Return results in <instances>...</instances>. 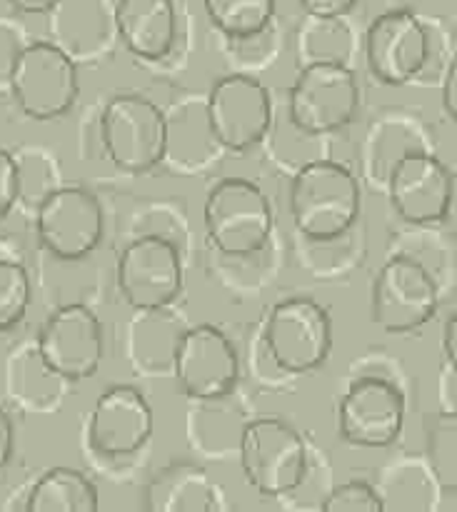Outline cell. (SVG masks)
<instances>
[{
  "label": "cell",
  "mask_w": 457,
  "mask_h": 512,
  "mask_svg": "<svg viewBox=\"0 0 457 512\" xmlns=\"http://www.w3.org/2000/svg\"><path fill=\"white\" fill-rule=\"evenodd\" d=\"M363 210V183L348 165L318 158L293 173L290 218L300 235L318 243L348 233Z\"/></svg>",
  "instance_id": "1"
},
{
  "label": "cell",
  "mask_w": 457,
  "mask_h": 512,
  "mask_svg": "<svg viewBox=\"0 0 457 512\" xmlns=\"http://www.w3.org/2000/svg\"><path fill=\"white\" fill-rule=\"evenodd\" d=\"M243 478L260 498H285L308 478V448L298 430L280 418H258L238 435Z\"/></svg>",
  "instance_id": "2"
},
{
  "label": "cell",
  "mask_w": 457,
  "mask_h": 512,
  "mask_svg": "<svg viewBox=\"0 0 457 512\" xmlns=\"http://www.w3.org/2000/svg\"><path fill=\"white\" fill-rule=\"evenodd\" d=\"M203 220L208 243L228 258L260 253L273 233L268 195L248 178L218 180L205 198Z\"/></svg>",
  "instance_id": "3"
},
{
  "label": "cell",
  "mask_w": 457,
  "mask_h": 512,
  "mask_svg": "<svg viewBox=\"0 0 457 512\" xmlns=\"http://www.w3.org/2000/svg\"><path fill=\"white\" fill-rule=\"evenodd\" d=\"M105 158L123 173H150L165 158V110L140 93H118L98 115Z\"/></svg>",
  "instance_id": "4"
},
{
  "label": "cell",
  "mask_w": 457,
  "mask_h": 512,
  "mask_svg": "<svg viewBox=\"0 0 457 512\" xmlns=\"http://www.w3.org/2000/svg\"><path fill=\"white\" fill-rule=\"evenodd\" d=\"M80 93L78 63L50 40H28L10 73L8 95L25 118H63Z\"/></svg>",
  "instance_id": "5"
},
{
  "label": "cell",
  "mask_w": 457,
  "mask_h": 512,
  "mask_svg": "<svg viewBox=\"0 0 457 512\" xmlns=\"http://www.w3.org/2000/svg\"><path fill=\"white\" fill-rule=\"evenodd\" d=\"M263 345L273 363L290 375L318 370L333 350V320L310 298H288L270 310Z\"/></svg>",
  "instance_id": "6"
},
{
  "label": "cell",
  "mask_w": 457,
  "mask_h": 512,
  "mask_svg": "<svg viewBox=\"0 0 457 512\" xmlns=\"http://www.w3.org/2000/svg\"><path fill=\"white\" fill-rule=\"evenodd\" d=\"M358 108L360 85L350 65H305L288 90V118L305 133L323 138L353 123Z\"/></svg>",
  "instance_id": "7"
},
{
  "label": "cell",
  "mask_w": 457,
  "mask_h": 512,
  "mask_svg": "<svg viewBox=\"0 0 457 512\" xmlns=\"http://www.w3.org/2000/svg\"><path fill=\"white\" fill-rule=\"evenodd\" d=\"M440 308V285L420 260L393 255L373 283V323L390 335L425 328Z\"/></svg>",
  "instance_id": "8"
},
{
  "label": "cell",
  "mask_w": 457,
  "mask_h": 512,
  "mask_svg": "<svg viewBox=\"0 0 457 512\" xmlns=\"http://www.w3.org/2000/svg\"><path fill=\"white\" fill-rule=\"evenodd\" d=\"M120 298L133 310L170 308L183 293V258L165 235L145 233L125 245L115 265Z\"/></svg>",
  "instance_id": "9"
},
{
  "label": "cell",
  "mask_w": 457,
  "mask_h": 512,
  "mask_svg": "<svg viewBox=\"0 0 457 512\" xmlns=\"http://www.w3.org/2000/svg\"><path fill=\"white\" fill-rule=\"evenodd\" d=\"M215 138L230 153H248L265 143L273 125V98L268 85L253 73H230L213 83L205 95Z\"/></svg>",
  "instance_id": "10"
},
{
  "label": "cell",
  "mask_w": 457,
  "mask_h": 512,
  "mask_svg": "<svg viewBox=\"0 0 457 512\" xmlns=\"http://www.w3.org/2000/svg\"><path fill=\"white\" fill-rule=\"evenodd\" d=\"M33 218L40 245L58 260L73 263L88 258L103 240V205L83 185H60Z\"/></svg>",
  "instance_id": "11"
},
{
  "label": "cell",
  "mask_w": 457,
  "mask_h": 512,
  "mask_svg": "<svg viewBox=\"0 0 457 512\" xmlns=\"http://www.w3.org/2000/svg\"><path fill=\"white\" fill-rule=\"evenodd\" d=\"M170 370L183 395L198 403H215L233 393L240 358L233 340L220 328L205 323L180 333Z\"/></svg>",
  "instance_id": "12"
},
{
  "label": "cell",
  "mask_w": 457,
  "mask_h": 512,
  "mask_svg": "<svg viewBox=\"0 0 457 512\" xmlns=\"http://www.w3.org/2000/svg\"><path fill=\"white\" fill-rule=\"evenodd\" d=\"M430 28L408 8L380 13L365 30V63L385 85H408L425 73Z\"/></svg>",
  "instance_id": "13"
},
{
  "label": "cell",
  "mask_w": 457,
  "mask_h": 512,
  "mask_svg": "<svg viewBox=\"0 0 457 512\" xmlns=\"http://www.w3.org/2000/svg\"><path fill=\"white\" fill-rule=\"evenodd\" d=\"M403 428V390L380 375L355 380L338 405V433L353 448L385 450L398 443Z\"/></svg>",
  "instance_id": "14"
},
{
  "label": "cell",
  "mask_w": 457,
  "mask_h": 512,
  "mask_svg": "<svg viewBox=\"0 0 457 512\" xmlns=\"http://www.w3.org/2000/svg\"><path fill=\"white\" fill-rule=\"evenodd\" d=\"M390 205L413 225H433L448 218L455 198V175L430 148L400 158L385 180Z\"/></svg>",
  "instance_id": "15"
},
{
  "label": "cell",
  "mask_w": 457,
  "mask_h": 512,
  "mask_svg": "<svg viewBox=\"0 0 457 512\" xmlns=\"http://www.w3.org/2000/svg\"><path fill=\"white\" fill-rule=\"evenodd\" d=\"M35 345L60 378L78 383L93 378L103 363V325L88 305H63L45 320Z\"/></svg>",
  "instance_id": "16"
},
{
  "label": "cell",
  "mask_w": 457,
  "mask_h": 512,
  "mask_svg": "<svg viewBox=\"0 0 457 512\" xmlns=\"http://www.w3.org/2000/svg\"><path fill=\"white\" fill-rule=\"evenodd\" d=\"M155 418L148 398L133 385H113L93 403L88 445L103 458H130L153 438Z\"/></svg>",
  "instance_id": "17"
},
{
  "label": "cell",
  "mask_w": 457,
  "mask_h": 512,
  "mask_svg": "<svg viewBox=\"0 0 457 512\" xmlns=\"http://www.w3.org/2000/svg\"><path fill=\"white\" fill-rule=\"evenodd\" d=\"M48 40L80 65L110 58L118 40L115 0H60L45 13Z\"/></svg>",
  "instance_id": "18"
},
{
  "label": "cell",
  "mask_w": 457,
  "mask_h": 512,
  "mask_svg": "<svg viewBox=\"0 0 457 512\" xmlns=\"http://www.w3.org/2000/svg\"><path fill=\"white\" fill-rule=\"evenodd\" d=\"M225 148L210 125L205 95H190L165 113V158L180 173L208 168Z\"/></svg>",
  "instance_id": "19"
},
{
  "label": "cell",
  "mask_w": 457,
  "mask_h": 512,
  "mask_svg": "<svg viewBox=\"0 0 457 512\" xmlns=\"http://www.w3.org/2000/svg\"><path fill=\"white\" fill-rule=\"evenodd\" d=\"M118 40L140 60H163L178 40L175 0H115Z\"/></svg>",
  "instance_id": "20"
},
{
  "label": "cell",
  "mask_w": 457,
  "mask_h": 512,
  "mask_svg": "<svg viewBox=\"0 0 457 512\" xmlns=\"http://www.w3.org/2000/svg\"><path fill=\"white\" fill-rule=\"evenodd\" d=\"M145 505L153 512H210L223 508V500L220 488L203 468L173 463L150 480Z\"/></svg>",
  "instance_id": "21"
},
{
  "label": "cell",
  "mask_w": 457,
  "mask_h": 512,
  "mask_svg": "<svg viewBox=\"0 0 457 512\" xmlns=\"http://www.w3.org/2000/svg\"><path fill=\"white\" fill-rule=\"evenodd\" d=\"M355 55V33L348 15L305 13L295 35L298 68L318 63L350 65Z\"/></svg>",
  "instance_id": "22"
},
{
  "label": "cell",
  "mask_w": 457,
  "mask_h": 512,
  "mask_svg": "<svg viewBox=\"0 0 457 512\" xmlns=\"http://www.w3.org/2000/svg\"><path fill=\"white\" fill-rule=\"evenodd\" d=\"M375 488L383 510H433L443 493V485L425 458H403L388 465Z\"/></svg>",
  "instance_id": "23"
},
{
  "label": "cell",
  "mask_w": 457,
  "mask_h": 512,
  "mask_svg": "<svg viewBox=\"0 0 457 512\" xmlns=\"http://www.w3.org/2000/svg\"><path fill=\"white\" fill-rule=\"evenodd\" d=\"M65 383L68 380L45 363L35 343L18 348L8 360V390L23 408L40 413L55 408Z\"/></svg>",
  "instance_id": "24"
},
{
  "label": "cell",
  "mask_w": 457,
  "mask_h": 512,
  "mask_svg": "<svg viewBox=\"0 0 457 512\" xmlns=\"http://www.w3.org/2000/svg\"><path fill=\"white\" fill-rule=\"evenodd\" d=\"M23 508L28 512H95L100 498L85 473L75 468H50L30 485Z\"/></svg>",
  "instance_id": "25"
},
{
  "label": "cell",
  "mask_w": 457,
  "mask_h": 512,
  "mask_svg": "<svg viewBox=\"0 0 457 512\" xmlns=\"http://www.w3.org/2000/svg\"><path fill=\"white\" fill-rule=\"evenodd\" d=\"M420 148H428V145H425L418 125L410 123L408 118L393 115V118L378 120L370 130L368 140L363 143L365 175L373 185L385 188V180H388L393 165Z\"/></svg>",
  "instance_id": "26"
},
{
  "label": "cell",
  "mask_w": 457,
  "mask_h": 512,
  "mask_svg": "<svg viewBox=\"0 0 457 512\" xmlns=\"http://www.w3.org/2000/svg\"><path fill=\"white\" fill-rule=\"evenodd\" d=\"M210 23L225 40L248 38L273 25L278 0H203Z\"/></svg>",
  "instance_id": "27"
},
{
  "label": "cell",
  "mask_w": 457,
  "mask_h": 512,
  "mask_svg": "<svg viewBox=\"0 0 457 512\" xmlns=\"http://www.w3.org/2000/svg\"><path fill=\"white\" fill-rule=\"evenodd\" d=\"M13 155L18 168V205L28 213H35L45 198H50L63 185L60 168L48 150L23 148Z\"/></svg>",
  "instance_id": "28"
},
{
  "label": "cell",
  "mask_w": 457,
  "mask_h": 512,
  "mask_svg": "<svg viewBox=\"0 0 457 512\" xmlns=\"http://www.w3.org/2000/svg\"><path fill=\"white\" fill-rule=\"evenodd\" d=\"M33 300V285L25 265L0 248V333L15 328L25 318Z\"/></svg>",
  "instance_id": "29"
},
{
  "label": "cell",
  "mask_w": 457,
  "mask_h": 512,
  "mask_svg": "<svg viewBox=\"0 0 457 512\" xmlns=\"http://www.w3.org/2000/svg\"><path fill=\"white\" fill-rule=\"evenodd\" d=\"M425 460L443 490L457 493V415L443 413L428 425Z\"/></svg>",
  "instance_id": "30"
},
{
  "label": "cell",
  "mask_w": 457,
  "mask_h": 512,
  "mask_svg": "<svg viewBox=\"0 0 457 512\" xmlns=\"http://www.w3.org/2000/svg\"><path fill=\"white\" fill-rule=\"evenodd\" d=\"M323 510L328 512H383L378 488L365 480H350L330 490L323 500Z\"/></svg>",
  "instance_id": "31"
},
{
  "label": "cell",
  "mask_w": 457,
  "mask_h": 512,
  "mask_svg": "<svg viewBox=\"0 0 457 512\" xmlns=\"http://www.w3.org/2000/svg\"><path fill=\"white\" fill-rule=\"evenodd\" d=\"M28 45L23 28L15 20L0 18V93H8L10 73L15 68L20 50Z\"/></svg>",
  "instance_id": "32"
},
{
  "label": "cell",
  "mask_w": 457,
  "mask_h": 512,
  "mask_svg": "<svg viewBox=\"0 0 457 512\" xmlns=\"http://www.w3.org/2000/svg\"><path fill=\"white\" fill-rule=\"evenodd\" d=\"M18 208V168L15 155L0 148V220L8 218Z\"/></svg>",
  "instance_id": "33"
},
{
  "label": "cell",
  "mask_w": 457,
  "mask_h": 512,
  "mask_svg": "<svg viewBox=\"0 0 457 512\" xmlns=\"http://www.w3.org/2000/svg\"><path fill=\"white\" fill-rule=\"evenodd\" d=\"M440 98H443V110L448 118L457 125V50L450 55L448 68L440 78Z\"/></svg>",
  "instance_id": "34"
},
{
  "label": "cell",
  "mask_w": 457,
  "mask_h": 512,
  "mask_svg": "<svg viewBox=\"0 0 457 512\" xmlns=\"http://www.w3.org/2000/svg\"><path fill=\"white\" fill-rule=\"evenodd\" d=\"M305 13L315 15H348L358 0H298Z\"/></svg>",
  "instance_id": "35"
},
{
  "label": "cell",
  "mask_w": 457,
  "mask_h": 512,
  "mask_svg": "<svg viewBox=\"0 0 457 512\" xmlns=\"http://www.w3.org/2000/svg\"><path fill=\"white\" fill-rule=\"evenodd\" d=\"M443 353H445V365L453 368L457 373V310L445 320L443 328Z\"/></svg>",
  "instance_id": "36"
},
{
  "label": "cell",
  "mask_w": 457,
  "mask_h": 512,
  "mask_svg": "<svg viewBox=\"0 0 457 512\" xmlns=\"http://www.w3.org/2000/svg\"><path fill=\"white\" fill-rule=\"evenodd\" d=\"M13 443H15V435H13V423H10L8 413L0 408V470L10 463L13 458Z\"/></svg>",
  "instance_id": "37"
},
{
  "label": "cell",
  "mask_w": 457,
  "mask_h": 512,
  "mask_svg": "<svg viewBox=\"0 0 457 512\" xmlns=\"http://www.w3.org/2000/svg\"><path fill=\"white\" fill-rule=\"evenodd\" d=\"M443 410L450 415H457V373L453 368L445 365V375H443Z\"/></svg>",
  "instance_id": "38"
},
{
  "label": "cell",
  "mask_w": 457,
  "mask_h": 512,
  "mask_svg": "<svg viewBox=\"0 0 457 512\" xmlns=\"http://www.w3.org/2000/svg\"><path fill=\"white\" fill-rule=\"evenodd\" d=\"M60 0H8L10 8L15 13H25V15H45L53 5H58Z\"/></svg>",
  "instance_id": "39"
}]
</instances>
